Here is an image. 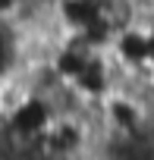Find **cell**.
Wrapping results in <instances>:
<instances>
[{"instance_id":"obj_1","label":"cell","mask_w":154,"mask_h":160,"mask_svg":"<svg viewBox=\"0 0 154 160\" xmlns=\"http://www.w3.org/2000/svg\"><path fill=\"white\" fill-rule=\"evenodd\" d=\"M32 63L28 32L19 25L16 16H0V91L19 82Z\"/></svg>"},{"instance_id":"obj_2","label":"cell","mask_w":154,"mask_h":160,"mask_svg":"<svg viewBox=\"0 0 154 160\" xmlns=\"http://www.w3.org/2000/svg\"><path fill=\"white\" fill-rule=\"evenodd\" d=\"M148 41H151V72H154V19L148 22Z\"/></svg>"},{"instance_id":"obj_3","label":"cell","mask_w":154,"mask_h":160,"mask_svg":"<svg viewBox=\"0 0 154 160\" xmlns=\"http://www.w3.org/2000/svg\"><path fill=\"white\" fill-rule=\"evenodd\" d=\"M0 126H3V101H0Z\"/></svg>"}]
</instances>
